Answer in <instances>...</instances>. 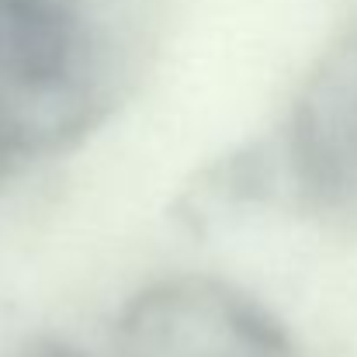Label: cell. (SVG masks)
<instances>
[{"label": "cell", "mask_w": 357, "mask_h": 357, "mask_svg": "<svg viewBox=\"0 0 357 357\" xmlns=\"http://www.w3.org/2000/svg\"><path fill=\"white\" fill-rule=\"evenodd\" d=\"M119 357H291L284 326L236 284L181 274L142 288L115 323Z\"/></svg>", "instance_id": "7a4b0ae2"}, {"label": "cell", "mask_w": 357, "mask_h": 357, "mask_svg": "<svg viewBox=\"0 0 357 357\" xmlns=\"http://www.w3.org/2000/svg\"><path fill=\"white\" fill-rule=\"evenodd\" d=\"M284 149L305 205L357 219V28L309 73Z\"/></svg>", "instance_id": "3957f363"}, {"label": "cell", "mask_w": 357, "mask_h": 357, "mask_svg": "<svg viewBox=\"0 0 357 357\" xmlns=\"http://www.w3.org/2000/svg\"><path fill=\"white\" fill-rule=\"evenodd\" d=\"M115 98L84 0H0V188L91 135Z\"/></svg>", "instance_id": "6da1fadb"}, {"label": "cell", "mask_w": 357, "mask_h": 357, "mask_svg": "<svg viewBox=\"0 0 357 357\" xmlns=\"http://www.w3.org/2000/svg\"><path fill=\"white\" fill-rule=\"evenodd\" d=\"M10 357H87L84 351L70 347L66 340H56V337H35V340H24Z\"/></svg>", "instance_id": "277c9868"}]
</instances>
